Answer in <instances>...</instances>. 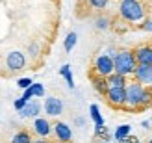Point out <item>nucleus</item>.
Listing matches in <instances>:
<instances>
[{
  "label": "nucleus",
  "mask_w": 152,
  "mask_h": 143,
  "mask_svg": "<svg viewBox=\"0 0 152 143\" xmlns=\"http://www.w3.org/2000/svg\"><path fill=\"white\" fill-rule=\"evenodd\" d=\"M52 132H54V138L58 141H71L72 139V130L61 121H56L52 125Z\"/></svg>",
  "instance_id": "obj_10"
},
{
  "label": "nucleus",
  "mask_w": 152,
  "mask_h": 143,
  "mask_svg": "<svg viewBox=\"0 0 152 143\" xmlns=\"http://www.w3.org/2000/svg\"><path fill=\"white\" fill-rule=\"evenodd\" d=\"M86 6L93 11H100L108 6V0H86Z\"/></svg>",
  "instance_id": "obj_14"
},
{
  "label": "nucleus",
  "mask_w": 152,
  "mask_h": 143,
  "mask_svg": "<svg viewBox=\"0 0 152 143\" xmlns=\"http://www.w3.org/2000/svg\"><path fill=\"white\" fill-rule=\"evenodd\" d=\"M141 28H143V30H147V32H152V21H147Z\"/></svg>",
  "instance_id": "obj_24"
},
{
  "label": "nucleus",
  "mask_w": 152,
  "mask_h": 143,
  "mask_svg": "<svg viewBox=\"0 0 152 143\" xmlns=\"http://www.w3.org/2000/svg\"><path fill=\"white\" fill-rule=\"evenodd\" d=\"M115 71V65H113V58L110 54H100L93 59V65H91V73L89 74H98V76H108Z\"/></svg>",
  "instance_id": "obj_4"
},
{
  "label": "nucleus",
  "mask_w": 152,
  "mask_h": 143,
  "mask_svg": "<svg viewBox=\"0 0 152 143\" xmlns=\"http://www.w3.org/2000/svg\"><path fill=\"white\" fill-rule=\"evenodd\" d=\"M113 65H115V73H121L124 76H130L135 71V56H134V48H121L115 52L113 56Z\"/></svg>",
  "instance_id": "obj_2"
},
{
  "label": "nucleus",
  "mask_w": 152,
  "mask_h": 143,
  "mask_svg": "<svg viewBox=\"0 0 152 143\" xmlns=\"http://www.w3.org/2000/svg\"><path fill=\"white\" fill-rule=\"evenodd\" d=\"M124 91H126V102H124L126 111H143L152 106V91L148 89V86H143L141 82L132 80L126 82Z\"/></svg>",
  "instance_id": "obj_1"
},
{
  "label": "nucleus",
  "mask_w": 152,
  "mask_h": 143,
  "mask_svg": "<svg viewBox=\"0 0 152 143\" xmlns=\"http://www.w3.org/2000/svg\"><path fill=\"white\" fill-rule=\"evenodd\" d=\"M45 111H47V115L50 117H58L63 114V102L61 99H58V97H48L47 100H45Z\"/></svg>",
  "instance_id": "obj_9"
},
{
  "label": "nucleus",
  "mask_w": 152,
  "mask_h": 143,
  "mask_svg": "<svg viewBox=\"0 0 152 143\" xmlns=\"http://www.w3.org/2000/svg\"><path fill=\"white\" fill-rule=\"evenodd\" d=\"M119 13H121V17L128 22H139V21L145 19L147 10L139 0H121Z\"/></svg>",
  "instance_id": "obj_3"
},
{
  "label": "nucleus",
  "mask_w": 152,
  "mask_h": 143,
  "mask_svg": "<svg viewBox=\"0 0 152 143\" xmlns=\"http://www.w3.org/2000/svg\"><path fill=\"white\" fill-rule=\"evenodd\" d=\"M134 80L141 82L143 86H150L152 84V65L147 63H137L134 71Z\"/></svg>",
  "instance_id": "obj_6"
},
{
  "label": "nucleus",
  "mask_w": 152,
  "mask_h": 143,
  "mask_svg": "<svg viewBox=\"0 0 152 143\" xmlns=\"http://www.w3.org/2000/svg\"><path fill=\"white\" fill-rule=\"evenodd\" d=\"M30 89H32V93L37 95V97H43V93H45V89H43L41 84H30Z\"/></svg>",
  "instance_id": "obj_20"
},
{
  "label": "nucleus",
  "mask_w": 152,
  "mask_h": 143,
  "mask_svg": "<svg viewBox=\"0 0 152 143\" xmlns=\"http://www.w3.org/2000/svg\"><path fill=\"white\" fill-rule=\"evenodd\" d=\"M6 63H7V69H10L11 73H17V71H20V69H24L26 58H24V54H22V52H11V54H7Z\"/></svg>",
  "instance_id": "obj_8"
},
{
  "label": "nucleus",
  "mask_w": 152,
  "mask_h": 143,
  "mask_svg": "<svg viewBox=\"0 0 152 143\" xmlns=\"http://www.w3.org/2000/svg\"><path fill=\"white\" fill-rule=\"evenodd\" d=\"M108 26H110V19L108 17H98L96 19V28L98 30H106Z\"/></svg>",
  "instance_id": "obj_19"
},
{
  "label": "nucleus",
  "mask_w": 152,
  "mask_h": 143,
  "mask_svg": "<svg viewBox=\"0 0 152 143\" xmlns=\"http://www.w3.org/2000/svg\"><path fill=\"white\" fill-rule=\"evenodd\" d=\"M126 82H128V80H126L124 74L115 73V71L106 76V84H108V87H124V86H126Z\"/></svg>",
  "instance_id": "obj_12"
},
{
  "label": "nucleus",
  "mask_w": 152,
  "mask_h": 143,
  "mask_svg": "<svg viewBox=\"0 0 152 143\" xmlns=\"http://www.w3.org/2000/svg\"><path fill=\"white\" fill-rule=\"evenodd\" d=\"M39 110H41L39 102H35V100H28L19 111H20V115H22V117H35L37 114H39Z\"/></svg>",
  "instance_id": "obj_13"
},
{
  "label": "nucleus",
  "mask_w": 152,
  "mask_h": 143,
  "mask_svg": "<svg viewBox=\"0 0 152 143\" xmlns=\"http://www.w3.org/2000/svg\"><path fill=\"white\" fill-rule=\"evenodd\" d=\"M30 84H32V80H30V78H20V80H19V87H20V89H26Z\"/></svg>",
  "instance_id": "obj_23"
},
{
  "label": "nucleus",
  "mask_w": 152,
  "mask_h": 143,
  "mask_svg": "<svg viewBox=\"0 0 152 143\" xmlns=\"http://www.w3.org/2000/svg\"><path fill=\"white\" fill-rule=\"evenodd\" d=\"M104 100L113 110H124V102H126L124 87H108L104 91Z\"/></svg>",
  "instance_id": "obj_5"
},
{
  "label": "nucleus",
  "mask_w": 152,
  "mask_h": 143,
  "mask_svg": "<svg viewBox=\"0 0 152 143\" xmlns=\"http://www.w3.org/2000/svg\"><path fill=\"white\" fill-rule=\"evenodd\" d=\"M61 74L67 78V84H69L71 87H74V82H72V76H71V71H69V65H63L61 67Z\"/></svg>",
  "instance_id": "obj_18"
},
{
  "label": "nucleus",
  "mask_w": 152,
  "mask_h": 143,
  "mask_svg": "<svg viewBox=\"0 0 152 143\" xmlns=\"http://www.w3.org/2000/svg\"><path fill=\"white\" fill-rule=\"evenodd\" d=\"M13 141L15 143H30V141H32V136H30L26 130H20V132H17L13 136Z\"/></svg>",
  "instance_id": "obj_15"
},
{
  "label": "nucleus",
  "mask_w": 152,
  "mask_h": 143,
  "mask_svg": "<svg viewBox=\"0 0 152 143\" xmlns=\"http://www.w3.org/2000/svg\"><path fill=\"white\" fill-rule=\"evenodd\" d=\"M34 132L37 134V136H41V138H48L50 132H52L50 121H48V119H45V117H37L35 123H34Z\"/></svg>",
  "instance_id": "obj_11"
},
{
  "label": "nucleus",
  "mask_w": 152,
  "mask_h": 143,
  "mask_svg": "<svg viewBox=\"0 0 152 143\" xmlns=\"http://www.w3.org/2000/svg\"><path fill=\"white\" fill-rule=\"evenodd\" d=\"M128 132H130V126H128V125H123V126H119V128H117L115 138L123 141V139H126V138H128Z\"/></svg>",
  "instance_id": "obj_16"
},
{
  "label": "nucleus",
  "mask_w": 152,
  "mask_h": 143,
  "mask_svg": "<svg viewBox=\"0 0 152 143\" xmlns=\"http://www.w3.org/2000/svg\"><path fill=\"white\" fill-rule=\"evenodd\" d=\"M74 45H76V34L71 32L69 35H67V39H65V50H67V52H71Z\"/></svg>",
  "instance_id": "obj_17"
},
{
  "label": "nucleus",
  "mask_w": 152,
  "mask_h": 143,
  "mask_svg": "<svg viewBox=\"0 0 152 143\" xmlns=\"http://www.w3.org/2000/svg\"><path fill=\"white\" fill-rule=\"evenodd\" d=\"M26 102H28V100L24 99V97H22V99H17V100H15V104H13V106H15V110H17V111H19V110H20L22 106H24V104H26Z\"/></svg>",
  "instance_id": "obj_22"
},
{
  "label": "nucleus",
  "mask_w": 152,
  "mask_h": 143,
  "mask_svg": "<svg viewBox=\"0 0 152 143\" xmlns=\"http://www.w3.org/2000/svg\"><path fill=\"white\" fill-rule=\"evenodd\" d=\"M148 89H150V91H152V84H150V86H148Z\"/></svg>",
  "instance_id": "obj_25"
},
{
  "label": "nucleus",
  "mask_w": 152,
  "mask_h": 143,
  "mask_svg": "<svg viewBox=\"0 0 152 143\" xmlns=\"http://www.w3.org/2000/svg\"><path fill=\"white\" fill-rule=\"evenodd\" d=\"M91 115H93V119L96 121V125H102V117H100V114H98L96 106H91Z\"/></svg>",
  "instance_id": "obj_21"
},
{
  "label": "nucleus",
  "mask_w": 152,
  "mask_h": 143,
  "mask_svg": "<svg viewBox=\"0 0 152 143\" xmlns=\"http://www.w3.org/2000/svg\"><path fill=\"white\" fill-rule=\"evenodd\" d=\"M134 56H135V62L137 63H147L152 65V43H145V45H139V47L134 48Z\"/></svg>",
  "instance_id": "obj_7"
}]
</instances>
